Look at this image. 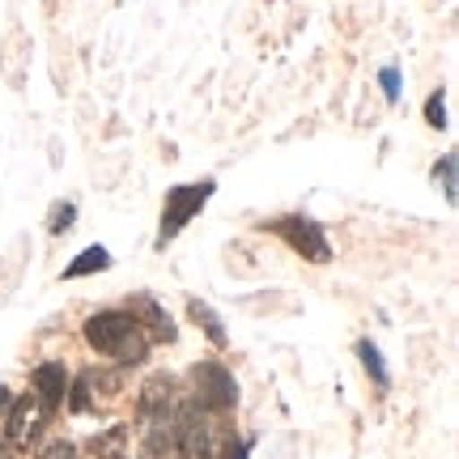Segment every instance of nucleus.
I'll use <instances>...</instances> for the list:
<instances>
[{
    "label": "nucleus",
    "mask_w": 459,
    "mask_h": 459,
    "mask_svg": "<svg viewBox=\"0 0 459 459\" xmlns=\"http://www.w3.org/2000/svg\"><path fill=\"white\" fill-rule=\"evenodd\" d=\"M85 344L102 353V358L119 361V366H136L145 361L149 353V341L145 332L136 328V319L128 311H99L85 319Z\"/></svg>",
    "instance_id": "1"
},
{
    "label": "nucleus",
    "mask_w": 459,
    "mask_h": 459,
    "mask_svg": "<svg viewBox=\"0 0 459 459\" xmlns=\"http://www.w3.org/2000/svg\"><path fill=\"white\" fill-rule=\"evenodd\" d=\"M213 196V179L204 183H187V187H175L166 192V209H162V230H158V247H166L175 234H179L192 217L204 209V200Z\"/></svg>",
    "instance_id": "2"
},
{
    "label": "nucleus",
    "mask_w": 459,
    "mask_h": 459,
    "mask_svg": "<svg viewBox=\"0 0 459 459\" xmlns=\"http://www.w3.org/2000/svg\"><path fill=\"white\" fill-rule=\"evenodd\" d=\"M192 387H196V404L204 412H226L238 404V383L221 361H200L192 370Z\"/></svg>",
    "instance_id": "3"
},
{
    "label": "nucleus",
    "mask_w": 459,
    "mask_h": 459,
    "mask_svg": "<svg viewBox=\"0 0 459 459\" xmlns=\"http://www.w3.org/2000/svg\"><path fill=\"white\" fill-rule=\"evenodd\" d=\"M175 451H179V459H209L213 455V434H209V417H204L200 404L175 409Z\"/></svg>",
    "instance_id": "4"
},
{
    "label": "nucleus",
    "mask_w": 459,
    "mask_h": 459,
    "mask_svg": "<svg viewBox=\"0 0 459 459\" xmlns=\"http://www.w3.org/2000/svg\"><path fill=\"white\" fill-rule=\"evenodd\" d=\"M51 412L56 409H48L39 395H17L13 404H9V412H4V421H9V443L13 446H30L43 429H48V421H51Z\"/></svg>",
    "instance_id": "5"
},
{
    "label": "nucleus",
    "mask_w": 459,
    "mask_h": 459,
    "mask_svg": "<svg viewBox=\"0 0 459 459\" xmlns=\"http://www.w3.org/2000/svg\"><path fill=\"white\" fill-rule=\"evenodd\" d=\"M273 230L294 247L302 260H311V264L332 260V247H328V238H324V226H315L311 217H281V221H273Z\"/></svg>",
    "instance_id": "6"
},
{
    "label": "nucleus",
    "mask_w": 459,
    "mask_h": 459,
    "mask_svg": "<svg viewBox=\"0 0 459 459\" xmlns=\"http://www.w3.org/2000/svg\"><path fill=\"white\" fill-rule=\"evenodd\" d=\"M128 315L136 319V328L145 332V341H149V336H153V341H166V344L175 341V324H170V315H166L162 307L153 302V298H145V294L132 298V302H128Z\"/></svg>",
    "instance_id": "7"
},
{
    "label": "nucleus",
    "mask_w": 459,
    "mask_h": 459,
    "mask_svg": "<svg viewBox=\"0 0 459 459\" xmlns=\"http://www.w3.org/2000/svg\"><path fill=\"white\" fill-rule=\"evenodd\" d=\"M34 395L48 404V409H60L68 395V370L65 361H43L39 370H34Z\"/></svg>",
    "instance_id": "8"
},
{
    "label": "nucleus",
    "mask_w": 459,
    "mask_h": 459,
    "mask_svg": "<svg viewBox=\"0 0 459 459\" xmlns=\"http://www.w3.org/2000/svg\"><path fill=\"white\" fill-rule=\"evenodd\" d=\"M107 264H111V251H107V247H85L82 255L65 268V277L73 281V277H85V273H102Z\"/></svg>",
    "instance_id": "9"
},
{
    "label": "nucleus",
    "mask_w": 459,
    "mask_h": 459,
    "mask_svg": "<svg viewBox=\"0 0 459 459\" xmlns=\"http://www.w3.org/2000/svg\"><path fill=\"white\" fill-rule=\"evenodd\" d=\"M192 319H196L200 328H204V336H209L217 349H226V344H230L226 324H221V319L213 315V307H209V302H192Z\"/></svg>",
    "instance_id": "10"
},
{
    "label": "nucleus",
    "mask_w": 459,
    "mask_h": 459,
    "mask_svg": "<svg viewBox=\"0 0 459 459\" xmlns=\"http://www.w3.org/2000/svg\"><path fill=\"white\" fill-rule=\"evenodd\" d=\"M358 358L361 366H366V375L375 378V387H392V375H387V366H383V353H378L370 341H361L358 344Z\"/></svg>",
    "instance_id": "11"
},
{
    "label": "nucleus",
    "mask_w": 459,
    "mask_h": 459,
    "mask_svg": "<svg viewBox=\"0 0 459 459\" xmlns=\"http://www.w3.org/2000/svg\"><path fill=\"white\" fill-rule=\"evenodd\" d=\"M434 179H443V196L455 200V153H446L443 162L434 166Z\"/></svg>",
    "instance_id": "12"
},
{
    "label": "nucleus",
    "mask_w": 459,
    "mask_h": 459,
    "mask_svg": "<svg viewBox=\"0 0 459 459\" xmlns=\"http://www.w3.org/2000/svg\"><path fill=\"white\" fill-rule=\"evenodd\" d=\"M73 217H77V209H73V204H56V209H51V234H65L68 226H73Z\"/></svg>",
    "instance_id": "13"
},
{
    "label": "nucleus",
    "mask_w": 459,
    "mask_h": 459,
    "mask_svg": "<svg viewBox=\"0 0 459 459\" xmlns=\"http://www.w3.org/2000/svg\"><path fill=\"white\" fill-rule=\"evenodd\" d=\"M426 119L434 124V128H446V102H443V94H434V99L426 102Z\"/></svg>",
    "instance_id": "14"
},
{
    "label": "nucleus",
    "mask_w": 459,
    "mask_h": 459,
    "mask_svg": "<svg viewBox=\"0 0 459 459\" xmlns=\"http://www.w3.org/2000/svg\"><path fill=\"white\" fill-rule=\"evenodd\" d=\"M39 459H82V455H77V446H73V443H51Z\"/></svg>",
    "instance_id": "15"
},
{
    "label": "nucleus",
    "mask_w": 459,
    "mask_h": 459,
    "mask_svg": "<svg viewBox=\"0 0 459 459\" xmlns=\"http://www.w3.org/2000/svg\"><path fill=\"white\" fill-rule=\"evenodd\" d=\"M383 90H387V99H400V73L395 68H383Z\"/></svg>",
    "instance_id": "16"
},
{
    "label": "nucleus",
    "mask_w": 459,
    "mask_h": 459,
    "mask_svg": "<svg viewBox=\"0 0 459 459\" xmlns=\"http://www.w3.org/2000/svg\"><path fill=\"white\" fill-rule=\"evenodd\" d=\"M247 455H251V443H230L226 459H247Z\"/></svg>",
    "instance_id": "17"
},
{
    "label": "nucleus",
    "mask_w": 459,
    "mask_h": 459,
    "mask_svg": "<svg viewBox=\"0 0 459 459\" xmlns=\"http://www.w3.org/2000/svg\"><path fill=\"white\" fill-rule=\"evenodd\" d=\"M9 404H13V395H9V387H4V383H0V417H4V412H9Z\"/></svg>",
    "instance_id": "18"
},
{
    "label": "nucleus",
    "mask_w": 459,
    "mask_h": 459,
    "mask_svg": "<svg viewBox=\"0 0 459 459\" xmlns=\"http://www.w3.org/2000/svg\"><path fill=\"white\" fill-rule=\"evenodd\" d=\"M0 459H17V451H13V443H4V438H0Z\"/></svg>",
    "instance_id": "19"
}]
</instances>
